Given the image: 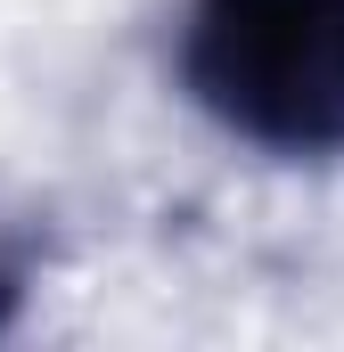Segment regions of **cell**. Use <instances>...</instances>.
Masks as SVG:
<instances>
[{"instance_id":"6da1fadb","label":"cell","mask_w":344,"mask_h":352,"mask_svg":"<svg viewBox=\"0 0 344 352\" xmlns=\"http://www.w3.org/2000/svg\"><path fill=\"white\" fill-rule=\"evenodd\" d=\"M180 74L213 123L279 156L344 148V0H189Z\"/></svg>"}]
</instances>
